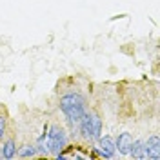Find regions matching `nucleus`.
<instances>
[{"label":"nucleus","mask_w":160,"mask_h":160,"mask_svg":"<svg viewBox=\"0 0 160 160\" xmlns=\"http://www.w3.org/2000/svg\"><path fill=\"white\" fill-rule=\"evenodd\" d=\"M60 109L64 111V115L71 124H77L86 113V102L78 93H68L60 98Z\"/></svg>","instance_id":"1"},{"label":"nucleus","mask_w":160,"mask_h":160,"mask_svg":"<svg viewBox=\"0 0 160 160\" xmlns=\"http://www.w3.org/2000/svg\"><path fill=\"white\" fill-rule=\"evenodd\" d=\"M66 144H68L66 131L60 126H51L49 131H48V149H49V153H53L55 157L60 155V151L66 148Z\"/></svg>","instance_id":"2"},{"label":"nucleus","mask_w":160,"mask_h":160,"mask_svg":"<svg viewBox=\"0 0 160 160\" xmlns=\"http://www.w3.org/2000/svg\"><path fill=\"white\" fill-rule=\"evenodd\" d=\"M98 138H100V155L106 157V158H111L117 151L115 138H111V137H98Z\"/></svg>","instance_id":"3"},{"label":"nucleus","mask_w":160,"mask_h":160,"mask_svg":"<svg viewBox=\"0 0 160 160\" xmlns=\"http://www.w3.org/2000/svg\"><path fill=\"white\" fill-rule=\"evenodd\" d=\"M115 144H117V149L122 155H129L131 146H133V137H131L129 133H120L118 138L115 140Z\"/></svg>","instance_id":"4"},{"label":"nucleus","mask_w":160,"mask_h":160,"mask_svg":"<svg viewBox=\"0 0 160 160\" xmlns=\"http://www.w3.org/2000/svg\"><path fill=\"white\" fill-rule=\"evenodd\" d=\"M144 146L148 148V151H149V158L153 160H160V138L158 135H151L149 138H148V142H144Z\"/></svg>","instance_id":"5"},{"label":"nucleus","mask_w":160,"mask_h":160,"mask_svg":"<svg viewBox=\"0 0 160 160\" xmlns=\"http://www.w3.org/2000/svg\"><path fill=\"white\" fill-rule=\"evenodd\" d=\"M80 131L88 140H93V128H91V115H82L80 118Z\"/></svg>","instance_id":"6"},{"label":"nucleus","mask_w":160,"mask_h":160,"mask_svg":"<svg viewBox=\"0 0 160 160\" xmlns=\"http://www.w3.org/2000/svg\"><path fill=\"white\" fill-rule=\"evenodd\" d=\"M129 155L133 157V158L146 160V155H144V142H142V140H137V142H133V146H131Z\"/></svg>","instance_id":"7"},{"label":"nucleus","mask_w":160,"mask_h":160,"mask_svg":"<svg viewBox=\"0 0 160 160\" xmlns=\"http://www.w3.org/2000/svg\"><path fill=\"white\" fill-rule=\"evenodd\" d=\"M91 128H93V140H97L102 131V122H100L98 115H91Z\"/></svg>","instance_id":"8"},{"label":"nucleus","mask_w":160,"mask_h":160,"mask_svg":"<svg viewBox=\"0 0 160 160\" xmlns=\"http://www.w3.org/2000/svg\"><path fill=\"white\" fill-rule=\"evenodd\" d=\"M37 153L40 155H49V149H48V135H46V131H44V135L38 138L37 142Z\"/></svg>","instance_id":"9"},{"label":"nucleus","mask_w":160,"mask_h":160,"mask_svg":"<svg viewBox=\"0 0 160 160\" xmlns=\"http://www.w3.org/2000/svg\"><path fill=\"white\" fill-rule=\"evenodd\" d=\"M2 157L4 158H13L15 157V142L8 140L4 146H2Z\"/></svg>","instance_id":"10"},{"label":"nucleus","mask_w":160,"mask_h":160,"mask_svg":"<svg viewBox=\"0 0 160 160\" xmlns=\"http://www.w3.org/2000/svg\"><path fill=\"white\" fill-rule=\"evenodd\" d=\"M35 155H37V148H35V146H24L18 153L20 158H31V157H35Z\"/></svg>","instance_id":"11"},{"label":"nucleus","mask_w":160,"mask_h":160,"mask_svg":"<svg viewBox=\"0 0 160 160\" xmlns=\"http://www.w3.org/2000/svg\"><path fill=\"white\" fill-rule=\"evenodd\" d=\"M4 131H6V118L0 117V138H2V135H4Z\"/></svg>","instance_id":"12"}]
</instances>
